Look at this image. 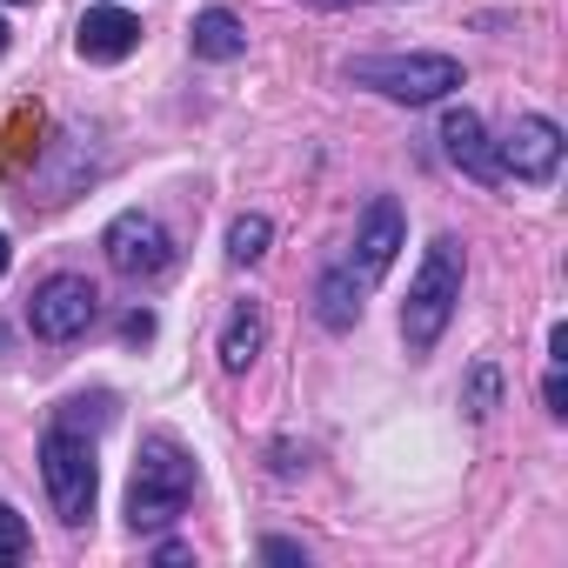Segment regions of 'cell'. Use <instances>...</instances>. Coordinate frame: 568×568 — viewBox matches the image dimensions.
I'll return each instance as SVG.
<instances>
[{"label": "cell", "mask_w": 568, "mask_h": 568, "mask_svg": "<svg viewBox=\"0 0 568 568\" xmlns=\"http://www.w3.org/2000/svg\"><path fill=\"white\" fill-rule=\"evenodd\" d=\"M455 302H462V247L448 234L428 241L415 281H408V302H402V342L408 355H428L442 342V328L455 322Z\"/></svg>", "instance_id": "1"}, {"label": "cell", "mask_w": 568, "mask_h": 568, "mask_svg": "<svg viewBox=\"0 0 568 568\" xmlns=\"http://www.w3.org/2000/svg\"><path fill=\"white\" fill-rule=\"evenodd\" d=\"M348 81L375 88L402 108H422V101H442L462 88V61L455 54H362V61H348Z\"/></svg>", "instance_id": "2"}, {"label": "cell", "mask_w": 568, "mask_h": 568, "mask_svg": "<svg viewBox=\"0 0 568 568\" xmlns=\"http://www.w3.org/2000/svg\"><path fill=\"white\" fill-rule=\"evenodd\" d=\"M41 481H48V501L68 528H81L94 515V495H101V468H94V442L74 435V422H54L48 442H41Z\"/></svg>", "instance_id": "3"}, {"label": "cell", "mask_w": 568, "mask_h": 568, "mask_svg": "<svg viewBox=\"0 0 568 568\" xmlns=\"http://www.w3.org/2000/svg\"><path fill=\"white\" fill-rule=\"evenodd\" d=\"M187 495H194V462H187L168 435H154V442L141 448L134 488H128V521H134V535H141V528H168V521L187 508Z\"/></svg>", "instance_id": "4"}, {"label": "cell", "mask_w": 568, "mask_h": 568, "mask_svg": "<svg viewBox=\"0 0 568 568\" xmlns=\"http://www.w3.org/2000/svg\"><path fill=\"white\" fill-rule=\"evenodd\" d=\"M94 315H101V295H94L88 274H48L28 302V322H34L41 342H74V335L94 328Z\"/></svg>", "instance_id": "5"}, {"label": "cell", "mask_w": 568, "mask_h": 568, "mask_svg": "<svg viewBox=\"0 0 568 568\" xmlns=\"http://www.w3.org/2000/svg\"><path fill=\"white\" fill-rule=\"evenodd\" d=\"M101 247H108L114 274H128V281H154V274H168V267H174V234H168L154 214H141V207L114 214V221H108V234H101Z\"/></svg>", "instance_id": "6"}, {"label": "cell", "mask_w": 568, "mask_h": 568, "mask_svg": "<svg viewBox=\"0 0 568 568\" xmlns=\"http://www.w3.org/2000/svg\"><path fill=\"white\" fill-rule=\"evenodd\" d=\"M495 161H501V174H515V181H555V168H561V128H555L548 114H521V121L508 128V141L495 148Z\"/></svg>", "instance_id": "7"}, {"label": "cell", "mask_w": 568, "mask_h": 568, "mask_svg": "<svg viewBox=\"0 0 568 568\" xmlns=\"http://www.w3.org/2000/svg\"><path fill=\"white\" fill-rule=\"evenodd\" d=\"M402 241H408L402 201H395V194H375V201H368V214H362V227H355V261H348V267H355L362 281H382V274L395 267Z\"/></svg>", "instance_id": "8"}, {"label": "cell", "mask_w": 568, "mask_h": 568, "mask_svg": "<svg viewBox=\"0 0 568 568\" xmlns=\"http://www.w3.org/2000/svg\"><path fill=\"white\" fill-rule=\"evenodd\" d=\"M442 148H448V161H455L468 181H481V187H495V181H501V161H495V141H488L481 114L448 108V114H442Z\"/></svg>", "instance_id": "9"}, {"label": "cell", "mask_w": 568, "mask_h": 568, "mask_svg": "<svg viewBox=\"0 0 568 568\" xmlns=\"http://www.w3.org/2000/svg\"><path fill=\"white\" fill-rule=\"evenodd\" d=\"M74 48H81V61L114 68V61H128V54L141 48V21H134L128 8H88V14H81V34H74Z\"/></svg>", "instance_id": "10"}, {"label": "cell", "mask_w": 568, "mask_h": 568, "mask_svg": "<svg viewBox=\"0 0 568 568\" xmlns=\"http://www.w3.org/2000/svg\"><path fill=\"white\" fill-rule=\"evenodd\" d=\"M362 295H368V281H362L355 267H328V274H322V288H315V315H322V328L348 335V328L362 322Z\"/></svg>", "instance_id": "11"}, {"label": "cell", "mask_w": 568, "mask_h": 568, "mask_svg": "<svg viewBox=\"0 0 568 568\" xmlns=\"http://www.w3.org/2000/svg\"><path fill=\"white\" fill-rule=\"evenodd\" d=\"M261 342H267V322H261V308H254V302H241V308L227 315V328H221V368H227V375H241V368L261 355Z\"/></svg>", "instance_id": "12"}, {"label": "cell", "mask_w": 568, "mask_h": 568, "mask_svg": "<svg viewBox=\"0 0 568 568\" xmlns=\"http://www.w3.org/2000/svg\"><path fill=\"white\" fill-rule=\"evenodd\" d=\"M241 48H247V28H241L227 8L194 14V54H201V61H234Z\"/></svg>", "instance_id": "13"}, {"label": "cell", "mask_w": 568, "mask_h": 568, "mask_svg": "<svg viewBox=\"0 0 568 568\" xmlns=\"http://www.w3.org/2000/svg\"><path fill=\"white\" fill-rule=\"evenodd\" d=\"M267 241H274V227H267V214H241L234 227H227V261H261L267 254Z\"/></svg>", "instance_id": "14"}, {"label": "cell", "mask_w": 568, "mask_h": 568, "mask_svg": "<svg viewBox=\"0 0 568 568\" xmlns=\"http://www.w3.org/2000/svg\"><path fill=\"white\" fill-rule=\"evenodd\" d=\"M495 408H501V375H495V362H475V375H468V415L488 422Z\"/></svg>", "instance_id": "15"}, {"label": "cell", "mask_w": 568, "mask_h": 568, "mask_svg": "<svg viewBox=\"0 0 568 568\" xmlns=\"http://www.w3.org/2000/svg\"><path fill=\"white\" fill-rule=\"evenodd\" d=\"M21 555H28V521L0 501V561H21Z\"/></svg>", "instance_id": "16"}, {"label": "cell", "mask_w": 568, "mask_h": 568, "mask_svg": "<svg viewBox=\"0 0 568 568\" xmlns=\"http://www.w3.org/2000/svg\"><path fill=\"white\" fill-rule=\"evenodd\" d=\"M541 402H548V415H568V382H561V362H555V375L541 382Z\"/></svg>", "instance_id": "17"}, {"label": "cell", "mask_w": 568, "mask_h": 568, "mask_svg": "<svg viewBox=\"0 0 568 568\" xmlns=\"http://www.w3.org/2000/svg\"><path fill=\"white\" fill-rule=\"evenodd\" d=\"M261 555H267V561H302V541H281V535H274V541H261Z\"/></svg>", "instance_id": "18"}, {"label": "cell", "mask_w": 568, "mask_h": 568, "mask_svg": "<svg viewBox=\"0 0 568 568\" xmlns=\"http://www.w3.org/2000/svg\"><path fill=\"white\" fill-rule=\"evenodd\" d=\"M148 335H154V315H148V308H134V315H128V342H148Z\"/></svg>", "instance_id": "19"}, {"label": "cell", "mask_w": 568, "mask_h": 568, "mask_svg": "<svg viewBox=\"0 0 568 568\" xmlns=\"http://www.w3.org/2000/svg\"><path fill=\"white\" fill-rule=\"evenodd\" d=\"M8 261H14V254H8V234H0V274H8Z\"/></svg>", "instance_id": "20"}, {"label": "cell", "mask_w": 568, "mask_h": 568, "mask_svg": "<svg viewBox=\"0 0 568 568\" xmlns=\"http://www.w3.org/2000/svg\"><path fill=\"white\" fill-rule=\"evenodd\" d=\"M0 54H8V21H0Z\"/></svg>", "instance_id": "21"}]
</instances>
